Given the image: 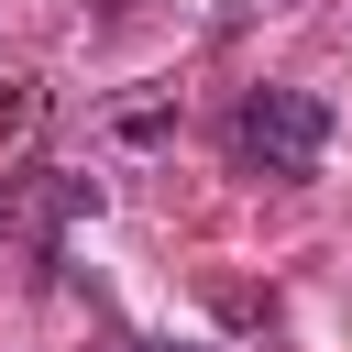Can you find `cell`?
<instances>
[{"instance_id":"1","label":"cell","mask_w":352,"mask_h":352,"mask_svg":"<svg viewBox=\"0 0 352 352\" xmlns=\"http://www.w3.org/2000/svg\"><path fill=\"white\" fill-rule=\"evenodd\" d=\"M231 143H242V165H264V176H319V154H330V99H319V88H253V99L231 110Z\"/></svg>"},{"instance_id":"2","label":"cell","mask_w":352,"mask_h":352,"mask_svg":"<svg viewBox=\"0 0 352 352\" xmlns=\"http://www.w3.org/2000/svg\"><path fill=\"white\" fill-rule=\"evenodd\" d=\"M88 209H99V176H77V165H11L0 176V242H33L44 264H55V231Z\"/></svg>"},{"instance_id":"3","label":"cell","mask_w":352,"mask_h":352,"mask_svg":"<svg viewBox=\"0 0 352 352\" xmlns=\"http://www.w3.org/2000/svg\"><path fill=\"white\" fill-rule=\"evenodd\" d=\"M165 132H176V88H154V99H121V110H110V143H121V154H154Z\"/></svg>"},{"instance_id":"4","label":"cell","mask_w":352,"mask_h":352,"mask_svg":"<svg viewBox=\"0 0 352 352\" xmlns=\"http://www.w3.org/2000/svg\"><path fill=\"white\" fill-rule=\"evenodd\" d=\"M121 352H209V341H165V330H143V341H121Z\"/></svg>"}]
</instances>
